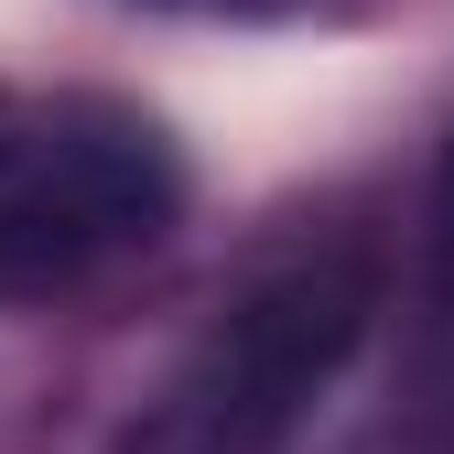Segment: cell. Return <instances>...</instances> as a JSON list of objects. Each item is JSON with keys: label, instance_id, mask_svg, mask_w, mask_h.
Masks as SVG:
<instances>
[{"label": "cell", "instance_id": "obj_3", "mask_svg": "<svg viewBox=\"0 0 454 454\" xmlns=\"http://www.w3.org/2000/svg\"><path fill=\"white\" fill-rule=\"evenodd\" d=\"M433 239H443V281H454V152H443V195H433Z\"/></svg>", "mask_w": 454, "mask_h": 454}, {"label": "cell", "instance_id": "obj_2", "mask_svg": "<svg viewBox=\"0 0 454 454\" xmlns=\"http://www.w3.org/2000/svg\"><path fill=\"white\" fill-rule=\"evenodd\" d=\"M347 314H357V293H347V281H325V270H303V281H281V293L239 303V325L216 335L206 379L184 389L174 433H184L195 454H239V443L281 433L293 401L325 379V357L347 347Z\"/></svg>", "mask_w": 454, "mask_h": 454}, {"label": "cell", "instance_id": "obj_1", "mask_svg": "<svg viewBox=\"0 0 454 454\" xmlns=\"http://www.w3.org/2000/svg\"><path fill=\"white\" fill-rule=\"evenodd\" d=\"M174 206V141L141 108L0 76V293H76L108 260H141Z\"/></svg>", "mask_w": 454, "mask_h": 454}]
</instances>
